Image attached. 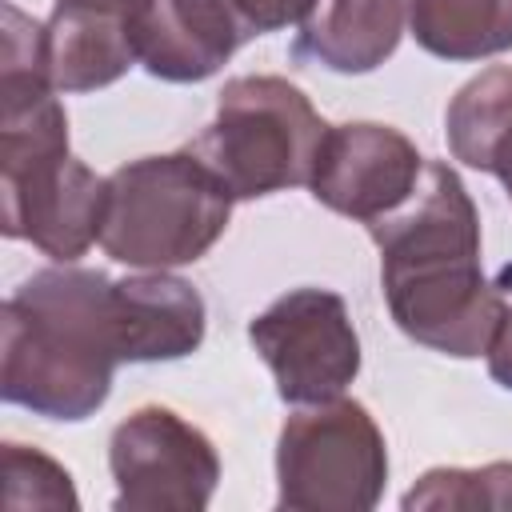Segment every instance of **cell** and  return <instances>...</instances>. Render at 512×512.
Listing matches in <instances>:
<instances>
[{
	"mask_svg": "<svg viewBox=\"0 0 512 512\" xmlns=\"http://www.w3.org/2000/svg\"><path fill=\"white\" fill-rule=\"evenodd\" d=\"M416 44L440 60H484L512 48V0H404Z\"/></svg>",
	"mask_w": 512,
	"mask_h": 512,
	"instance_id": "15",
	"label": "cell"
},
{
	"mask_svg": "<svg viewBox=\"0 0 512 512\" xmlns=\"http://www.w3.org/2000/svg\"><path fill=\"white\" fill-rule=\"evenodd\" d=\"M404 12V0H320L300 24L292 56L332 72H372L396 52Z\"/></svg>",
	"mask_w": 512,
	"mask_h": 512,
	"instance_id": "12",
	"label": "cell"
},
{
	"mask_svg": "<svg viewBox=\"0 0 512 512\" xmlns=\"http://www.w3.org/2000/svg\"><path fill=\"white\" fill-rule=\"evenodd\" d=\"M108 468L120 512H200L220 484L212 440L160 404H144L112 428Z\"/></svg>",
	"mask_w": 512,
	"mask_h": 512,
	"instance_id": "8",
	"label": "cell"
},
{
	"mask_svg": "<svg viewBox=\"0 0 512 512\" xmlns=\"http://www.w3.org/2000/svg\"><path fill=\"white\" fill-rule=\"evenodd\" d=\"M104 184L68 152V116L56 92L0 108V228L8 240L76 264L100 240Z\"/></svg>",
	"mask_w": 512,
	"mask_h": 512,
	"instance_id": "3",
	"label": "cell"
},
{
	"mask_svg": "<svg viewBox=\"0 0 512 512\" xmlns=\"http://www.w3.org/2000/svg\"><path fill=\"white\" fill-rule=\"evenodd\" d=\"M420 172H424V156L400 128L376 120H352L328 128L308 188L316 204L352 216L360 224H372L396 212L412 196Z\"/></svg>",
	"mask_w": 512,
	"mask_h": 512,
	"instance_id": "9",
	"label": "cell"
},
{
	"mask_svg": "<svg viewBox=\"0 0 512 512\" xmlns=\"http://www.w3.org/2000/svg\"><path fill=\"white\" fill-rule=\"evenodd\" d=\"M120 344L100 268H40L0 308V396L48 420H88L112 392Z\"/></svg>",
	"mask_w": 512,
	"mask_h": 512,
	"instance_id": "2",
	"label": "cell"
},
{
	"mask_svg": "<svg viewBox=\"0 0 512 512\" xmlns=\"http://www.w3.org/2000/svg\"><path fill=\"white\" fill-rule=\"evenodd\" d=\"M412 508H460V512H508L512 508V460L480 468H432L400 500Z\"/></svg>",
	"mask_w": 512,
	"mask_h": 512,
	"instance_id": "16",
	"label": "cell"
},
{
	"mask_svg": "<svg viewBox=\"0 0 512 512\" xmlns=\"http://www.w3.org/2000/svg\"><path fill=\"white\" fill-rule=\"evenodd\" d=\"M248 340L268 364L284 404H324L344 396L360 372V336L348 304L332 288H292L252 324Z\"/></svg>",
	"mask_w": 512,
	"mask_h": 512,
	"instance_id": "7",
	"label": "cell"
},
{
	"mask_svg": "<svg viewBox=\"0 0 512 512\" xmlns=\"http://www.w3.org/2000/svg\"><path fill=\"white\" fill-rule=\"evenodd\" d=\"M136 60L168 84H196L244 44L216 0H148L132 16Z\"/></svg>",
	"mask_w": 512,
	"mask_h": 512,
	"instance_id": "11",
	"label": "cell"
},
{
	"mask_svg": "<svg viewBox=\"0 0 512 512\" xmlns=\"http://www.w3.org/2000/svg\"><path fill=\"white\" fill-rule=\"evenodd\" d=\"M4 52H0V108L52 96V72H48V44L44 24L24 16L20 8L4 4Z\"/></svg>",
	"mask_w": 512,
	"mask_h": 512,
	"instance_id": "17",
	"label": "cell"
},
{
	"mask_svg": "<svg viewBox=\"0 0 512 512\" xmlns=\"http://www.w3.org/2000/svg\"><path fill=\"white\" fill-rule=\"evenodd\" d=\"M488 376L512 392V308L504 312L500 328H496V340L488 348Z\"/></svg>",
	"mask_w": 512,
	"mask_h": 512,
	"instance_id": "20",
	"label": "cell"
},
{
	"mask_svg": "<svg viewBox=\"0 0 512 512\" xmlns=\"http://www.w3.org/2000/svg\"><path fill=\"white\" fill-rule=\"evenodd\" d=\"M448 152L496 180L512 172V68L492 64L472 76L444 112Z\"/></svg>",
	"mask_w": 512,
	"mask_h": 512,
	"instance_id": "14",
	"label": "cell"
},
{
	"mask_svg": "<svg viewBox=\"0 0 512 512\" xmlns=\"http://www.w3.org/2000/svg\"><path fill=\"white\" fill-rule=\"evenodd\" d=\"M396 328L444 356H488L508 312L480 268V212L452 164L428 160L412 196L368 224Z\"/></svg>",
	"mask_w": 512,
	"mask_h": 512,
	"instance_id": "1",
	"label": "cell"
},
{
	"mask_svg": "<svg viewBox=\"0 0 512 512\" xmlns=\"http://www.w3.org/2000/svg\"><path fill=\"white\" fill-rule=\"evenodd\" d=\"M60 8H80V12H108V16H136L148 0H56Z\"/></svg>",
	"mask_w": 512,
	"mask_h": 512,
	"instance_id": "21",
	"label": "cell"
},
{
	"mask_svg": "<svg viewBox=\"0 0 512 512\" xmlns=\"http://www.w3.org/2000/svg\"><path fill=\"white\" fill-rule=\"evenodd\" d=\"M216 4L232 20L236 36L248 44L252 36L280 32L288 24H304L320 0H216Z\"/></svg>",
	"mask_w": 512,
	"mask_h": 512,
	"instance_id": "19",
	"label": "cell"
},
{
	"mask_svg": "<svg viewBox=\"0 0 512 512\" xmlns=\"http://www.w3.org/2000/svg\"><path fill=\"white\" fill-rule=\"evenodd\" d=\"M388 480L384 432L360 400L292 412L276 440V504L288 512H368Z\"/></svg>",
	"mask_w": 512,
	"mask_h": 512,
	"instance_id": "6",
	"label": "cell"
},
{
	"mask_svg": "<svg viewBox=\"0 0 512 512\" xmlns=\"http://www.w3.org/2000/svg\"><path fill=\"white\" fill-rule=\"evenodd\" d=\"M44 44L56 92H96L116 84L132 64H140L128 16L56 4L44 24Z\"/></svg>",
	"mask_w": 512,
	"mask_h": 512,
	"instance_id": "13",
	"label": "cell"
},
{
	"mask_svg": "<svg viewBox=\"0 0 512 512\" xmlns=\"http://www.w3.org/2000/svg\"><path fill=\"white\" fill-rule=\"evenodd\" d=\"M500 184H504V192H508V200H512V172H508V176H504Z\"/></svg>",
	"mask_w": 512,
	"mask_h": 512,
	"instance_id": "22",
	"label": "cell"
},
{
	"mask_svg": "<svg viewBox=\"0 0 512 512\" xmlns=\"http://www.w3.org/2000/svg\"><path fill=\"white\" fill-rule=\"evenodd\" d=\"M232 204V192L188 148L140 156L104 184L100 248L128 268H180L224 236Z\"/></svg>",
	"mask_w": 512,
	"mask_h": 512,
	"instance_id": "4",
	"label": "cell"
},
{
	"mask_svg": "<svg viewBox=\"0 0 512 512\" xmlns=\"http://www.w3.org/2000/svg\"><path fill=\"white\" fill-rule=\"evenodd\" d=\"M332 124L284 76H236L216 96V120L184 148L232 200H256L312 180Z\"/></svg>",
	"mask_w": 512,
	"mask_h": 512,
	"instance_id": "5",
	"label": "cell"
},
{
	"mask_svg": "<svg viewBox=\"0 0 512 512\" xmlns=\"http://www.w3.org/2000/svg\"><path fill=\"white\" fill-rule=\"evenodd\" d=\"M112 320L124 364L180 360L204 340V296L168 268L112 280Z\"/></svg>",
	"mask_w": 512,
	"mask_h": 512,
	"instance_id": "10",
	"label": "cell"
},
{
	"mask_svg": "<svg viewBox=\"0 0 512 512\" xmlns=\"http://www.w3.org/2000/svg\"><path fill=\"white\" fill-rule=\"evenodd\" d=\"M4 508H80L72 476L40 448L4 444Z\"/></svg>",
	"mask_w": 512,
	"mask_h": 512,
	"instance_id": "18",
	"label": "cell"
}]
</instances>
